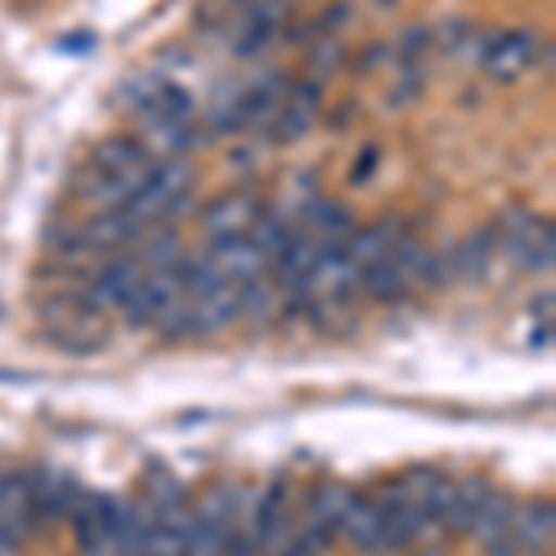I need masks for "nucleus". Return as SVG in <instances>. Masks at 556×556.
<instances>
[{"instance_id":"f257e3e1","label":"nucleus","mask_w":556,"mask_h":556,"mask_svg":"<svg viewBox=\"0 0 556 556\" xmlns=\"http://www.w3.org/2000/svg\"><path fill=\"white\" fill-rule=\"evenodd\" d=\"M190 186H193L190 160H178V156L160 160V164H152L146 182L138 186V193H134L119 212L138 223V227H149V223L164 219V215L172 212L186 193H190Z\"/></svg>"},{"instance_id":"f03ea898","label":"nucleus","mask_w":556,"mask_h":556,"mask_svg":"<svg viewBox=\"0 0 556 556\" xmlns=\"http://www.w3.org/2000/svg\"><path fill=\"white\" fill-rule=\"evenodd\" d=\"M182 298H186V282H182V275H178V267L175 271H149L138 282V290L123 301V319H127L130 327H152L160 312H167Z\"/></svg>"},{"instance_id":"7ed1b4c3","label":"nucleus","mask_w":556,"mask_h":556,"mask_svg":"<svg viewBox=\"0 0 556 556\" xmlns=\"http://www.w3.org/2000/svg\"><path fill=\"white\" fill-rule=\"evenodd\" d=\"M146 275L149 271L138 256H112L101 271H97L93 286L86 290L83 308L89 312V316H93V312H104V308H123V301L138 290V282Z\"/></svg>"},{"instance_id":"20e7f679","label":"nucleus","mask_w":556,"mask_h":556,"mask_svg":"<svg viewBox=\"0 0 556 556\" xmlns=\"http://www.w3.org/2000/svg\"><path fill=\"white\" fill-rule=\"evenodd\" d=\"M141 230L134 219H127L119 208L115 212H97L93 219L86 223V227H78L75 235H71V249L67 253H115L119 245H134V241L141 238Z\"/></svg>"},{"instance_id":"39448f33","label":"nucleus","mask_w":556,"mask_h":556,"mask_svg":"<svg viewBox=\"0 0 556 556\" xmlns=\"http://www.w3.org/2000/svg\"><path fill=\"white\" fill-rule=\"evenodd\" d=\"M260 215H264V204H260L256 193H227L201 212V230L212 241L238 238V235H249V227H253Z\"/></svg>"},{"instance_id":"423d86ee","label":"nucleus","mask_w":556,"mask_h":556,"mask_svg":"<svg viewBox=\"0 0 556 556\" xmlns=\"http://www.w3.org/2000/svg\"><path fill=\"white\" fill-rule=\"evenodd\" d=\"M534 60V34L516 30V34H493L482 49V67H486L490 78L497 83H513V78L523 75Z\"/></svg>"},{"instance_id":"0eeeda50","label":"nucleus","mask_w":556,"mask_h":556,"mask_svg":"<svg viewBox=\"0 0 556 556\" xmlns=\"http://www.w3.org/2000/svg\"><path fill=\"white\" fill-rule=\"evenodd\" d=\"M319 83H298L290 86V93H286L282 108H278V119H275V141L278 146H293V141H301L304 134L312 130V123H316L319 115Z\"/></svg>"},{"instance_id":"6e6552de","label":"nucleus","mask_w":556,"mask_h":556,"mask_svg":"<svg viewBox=\"0 0 556 556\" xmlns=\"http://www.w3.org/2000/svg\"><path fill=\"white\" fill-rule=\"evenodd\" d=\"M382 527H386V519H382L379 501L349 493V505H345V513H342V527H338V531H345V538L361 553L386 556V549H382Z\"/></svg>"},{"instance_id":"1a4fd4ad","label":"nucleus","mask_w":556,"mask_h":556,"mask_svg":"<svg viewBox=\"0 0 556 556\" xmlns=\"http://www.w3.org/2000/svg\"><path fill=\"white\" fill-rule=\"evenodd\" d=\"M208 256L219 264V271L227 275V282H249V278H264V267H267V256L256 249V241L249 235H238V238H223V241H212Z\"/></svg>"},{"instance_id":"9d476101","label":"nucleus","mask_w":556,"mask_h":556,"mask_svg":"<svg viewBox=\"0 0 556 556\" xmlns=\"http://www.w3.org/2000/svg\"><path fill=\"white\" fill-rule=\"evenodd\" d=\"M0 527L26 542L34 531V508H30V475H0Z\"/></svg>"},{"instance_id":"9b49d317","label":"nucleus","mask_w":556,"mask_h":556,"mask_svg":"<svg viewBox=\"0 0 556 556\" xmlns=\"http://www.w3.org/2000/svg\"><path fill=\"white\" fill-rule=\"evenodd\" d=\"M138 141L146 146L152 160H172L182 149L193 146V130L186 127V119H167V115H141V134Z\"/></svg>"},{"instance_id":"f8f14e48","label":"nucleus","mask_w":556,"mask_h":556,"mask_svg":"<svg viewBox=\"0 0 556 556\" xmlns=\"http://www.w3.org/2000/svg\"><path fill=\"white\" fill-rule=\"evenodd\" d=\"M193 304V334H215V330H227L238 319V286L219 282L204 298L190 301Z\"/></svg>"},{"instance_id":"ddd939ff","label":"nucleus","mask_w":556,"mask_h":556,"mask_svg":"<svg viewBox=\"0 0 556 556\" xmlns=\"http://www.w3.org/2000/svg\"><path fill=\"white\" fill-rule=\"evenodd\" d=\"M405 230L397 227V223L382 219L375 223V227H364V230H353V235L345 238V256L353 260L356 271H364V267L379 264L393 253V241H397Z\"/></svg>"},{"instance_id":"4468645a","label":"nucleus","mask_w":556,"mask_h":556,"mask_svg":"<svg viewBox=\"0 0 556 556\" xmlns=\"http://www.w3.org/2000/svg\"><path fill=\"white\" fill-rule=\"evenodd\" d=\"M486 497H490L486 479H479V475L464 479L460 486L453 490V501H450V508H445V516L438 527L450 531V534H471V527H475V519H479L482 505H486Z\"/></svg>"},{"instance_id":"2eb2a0df","label":"nucleus","mask_w":556,"mask_h":556,"mask_svg":"<svg viewBox=\"0 0 556 556\" xmlns=\"http://www.w3.org/2000/svg\"><path fill=\"white\" fill-rule=\"evenodd\" d=\"M497 249V227L475 230V235L464 241V245L453 249V264H456V278H468V282H482L490 271V256Z\"/></svg>"},{"instance_id":"dca6fc26","label":"nucleus","mask_w":556,"mask_h":556,"mask_svg":"<svg viewBox=\"0 0 556 556\" xmlns=\"http://www.w3.org/2000/svg\"><path fill=\"white\" fill-rule=\"evenodd\" d=\"M408 286L412 282L405 278V271L393 264V256H386V260H379V264H371V267H364V271H361V290L371 301H382V304L405 301Z\"/></svg>"},{"instance_id":"f3484780","label":"nucleus","mask_w":556,"mask_h":556,"mask_svg":"<svg viewBox=\"0 0 556 556\" xmlns=\"http://www.w3.org/2000/svg\"><path fill=\"white\" fill-rule=\"evenodd\" d=\"M152 531V508L141 501H127L119 516V531H115V556H141L146 553Z\"/></svg>"},{"instance_id":"a211bd4d","label":"nucleus","mask_w":556,"mask_h":556,"mask_svg":"<svg viewBox=\"0 0 556 556\" xmlns=\"http://www.w3.org/2000/svg\"><path fill=\"white\" fill-rule=\"evenodd\" d=\"M146 160L152 156L138 138H104L101 146L93 149V156H89V167H97V172H104V175H115V172H127V167L146 164Z\"/></svg>"},{"instance_id":"6ab92c4d","label":"nucleus","mask_w":556,"mask_h":556,"mask_svg":"<svg viewBox=\"0 0 556 556\" xmlns=\"http://www.w3.org/2000/svg\"><path fill=\"white\" fill-rule=\"evenodd\" d=\"M513 516H516L513 497H508V493H493L490 490V497H486V505H482L479 519H475L471 534L482 538V542H493V538L508 534V527H513Z\"/></svg>"},{"instance_id":"aec40b11","label":"nucleus","mask_w":556,"mask_h":556,"mask_svg":"<svg viewBox=\"0 0 556 556\" xmlns=\"http://www.w3.org/2000/svg\"><path fill=\"white\" fill-rule=\"evenodd\" d=\"M235 286H238V319L267 323L275 316V293L264 278H249V282H235Z\"/></svg>"},{"instance_id":"412c9836","label":"nucleus","mask_w":556,"mask_h":556,"mask_svg":"<svg viewBox=\"0 0 556 556\" xmlns=\"http://www.w3.org/2000/svg\"><path fill=\"white\" fill-rule=\"evenodd\" d=\"M186 249L182 241H178L175 230H156V235L149 238V245L141 249V264H146V271H175L178 264H182Z\"/></svg>"},{"instance_id":"4be33fe9","label":"nucleus","mask_w":556,"mask_h":556,"mask_svg":"<svg viewBox=\"0 0 556 556\" xmlns=\"http://www.w3.org/2000/svg\"><path fill=\"white\" fill-rule=\"evenodd\" d=\"M164 83H172V78L156 75V71H138V75H130L127 83L119 86V104L130 108V112H149L156 93L164 89Z\"/></svg>"},{"instance_id":"5701e85b","label":"nucleus","mask_w":556,"mask_h":556,"mask_svg":"<svg viewBox=\"0 0 556 556\" xmlns=\"http://www.w3.org/2000/svg\"><path fill=\"white\" fill-rule=\"evenodd\" d=\"M516 545H527V549H542L545 542L553 538V505H534L527 516H513Z\"/></svg>"},{"instance_id":"b1692460","label":"nucleus","mask_w":556,"mask_h":556,"mask_svg":"<svg viewBox=\"0 0 556 556\" xmlns=\"http://www.w3.org/2000/svg\"><path fill=\"white\" fill-rule=\"evenodd\" d=\"M152 327H156L160 334H164V342H178V338H190L193 334V304H190V298L175 301L167 312H160Z\"/></svg>"},{"instance_id":"393cba45","label":"nucleus","mask_w":556,"mask_h":556,"mask_svg":"<svg viewBox=\"0 0 556 556\" xmlns=\"http://www.w3.org/2000/svg\"><path fill=\"white\" fill-rule=\"evenodd\" d=\"M149 112L152 115H167V119H190L193 93H190V89H182V86H175V83H164V89L156 93V101H152ZM149 112H141V115H149Z\"/></svg>"},{"instance_id":"a878e982","label":"nucleus","mask_w":556,"mask_h":556,"mask_svg":"<svg viewBox=\"0 0 556 556\" xmlns=\"http://www.w3.org/2000/svg\"><path fill=\"white\" fill-rule=\"evenodd\" d=\"M342 60H345V45L338 38H323L316 49H312V71H316V78H312V83L334 75V71L342 67Z\"/></svg>"},{"instance_id":"bb28decb","label":"nucleus","mask_w":556,"mask_h":556,"mask_svg":"<svg viewBox=\"0 0 556 556\" xmlns=\"http://www.w3.org/2000/svg\"><path fill=\"white\" fill-rule=\"evenodd\" d=\"M427 45H430L427 26H412V30L401 34V41H397V60L401 64H416V60L427 52Z\"/></svg>"},{"instance_id":"cd10ccee","label":"nucleus","mask_w":556,"mask_h":556,"mask_svg":"<svg viewBox=\"0 0 556 556\" xmlns=\"http://www.w3.org/2000/svg\"><path fill=\"white\" fill-rule=\"evenodd\" d=\"M516 549H519V545L508 534H501V538H493V542H486V556H516Z\"/></svg>"},{"instance_id":"c85d7f7f","label":"nucleus","mask_w":556,"mask_h":556,"mask_svg":"<svg viewBox=\"0 0 556 556\" xmlns=\"http://www.w3.org/2000/svg\"><path fill=\"white\" fill-rule=\"evenodd\" d=\"M468 30H471L468 23H450V26H445V49H460L464 34H468Z\"/></svg>"},{"instance_id":"c756f323","label":"nucleus","mask_w":556,"mask_h":556,"mask_svg":"<svg viewBox=\"0 0 556 556\" xmlns=\"http://www.w3.org/2000/svg\"><path fill=\"white\" fill-rule=\"evenodd\" d=\"M349 20V4H338V8H327V15H323V23L334 30V26H342Z\"/></svg>"},{"instance_id":"7c9ffc66","label":"nucleus","mask_w":556,"mask_h":556,"mask_svg":"<svg viewBox=\"0 0 556 556\" xmlns=\"http://www.w3.org/2000/svg\"><path fill=\"white\" fill-rule=\"evenodd\" d=\"M371 167H375V149H367V156H361V164H356V172H353V182L371 175Z\"/></svg>"},{"instance_id":"2f4dec72","label":"nucleus","mask_w":556,"mask_h":556,"mask_svg":"<svg viewBox=\"0 0 556 556\" xmlns=\"http://www.w3.org/2000/svg\"><path fill=\"white\" fill-rule=\"evenodd\" d=\"M278 556H312V553H308V545H304L301 538H298L293 545H282V549H278Z\"/></svg>"},{"instance_id":"473e14b6","label":"nucleus","mask_w":556,"mask_h":556,"mask_svg":"<svg viewBox=\"0 0 556 556\" xmlns=\"http://www.w3.org/2000/svg\"><path fill=\"white\" fill-rule=\"evenodd\" d=\"M375 4H379V8H393L397 0H375Z\"/></svg>"},{"instance_id":"72a5a7b5","label":"nucleus","mask_w":556,"mask_h":556,"mask_svg":"<svg viewBox=\"0 0 556 556\" xmlns=\"http://www.w3.org/2000/svg\"><path fill=\"white\" fill-rule=\"evenodd\" d=\"M219 4H249V0H219Z\"/></svg>"},{"instance_id":"f704fd0d","label":"nucleus","mask_w":556,"mask_h":556,"mask_svg":"<svg viewBox=\"0 0 556 556\" xmlns=\"http://www.w3.org/2000/svg\"><path fill=\"white\" fill-rule=\"evenodd\" d=\"M182 556H204V553H182Z\"/></svg>"}]
</instances>
